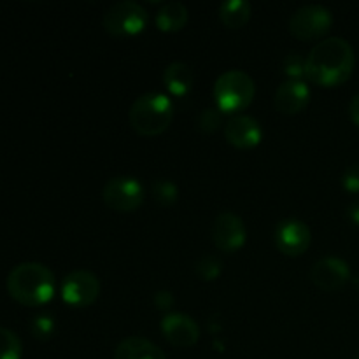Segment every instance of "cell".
Segmentation results:
<instances>
[{"mask_svg":"<svg viewBox=\"0 0 359 359\" xmlns=\"http://www.w3.org/2000/svg\"><path fill=\"white\" fill-rule=\"evenodd\" d=\"M356 65L354 48L344 37H326L309 51L305 76L319 86H339L353 76Z\"/></svg>","mask_w":359,"mask_h":359,"instance_id":"1","label":"cell"},{"mask_svg":"<svg viewBox=\"0 0 359 359\" xmlns=\"http://www.w3.org/2000/svg\"><path fill=\"white\" fill-rule=\"evenodd\" d=\"M11 298L27 307L48 304L56 290L55 273L37 262H25L14 266L6 280Z\"/></svg>","mask_w":359,"mask_h":359,"instance_id":"2","label":"cell"},{"mask_svg":"<svg viewBox=\"0 0 359 359\" xmlns=\"http://www.w3.org/2000/svg\"><path fill=\"white\" fill-rule=\"evenodd\" d=\"M130 125L140 135H160L174 119V104L160 91H147L133 100L128 112Z\"/></svg>","mask_w":359,"mask_h":359,"instance_id":"3","label":"cell"},{"mask_svg":"<svg viewBox=\"0 0 359 359\" xmlns=\"http://www.w3.org/2000/svg\"><path fill=\"white\" fill-rule=\"evenodd\" d=\"M255 93V79L244 70H226L214 83V100L223 114L244 111L252 102Z\"/></svg>","mask_w":359,"mask_h":359,"instance_id":"4","label":"cell"},{"mask_svg":"<svg viewBox=\"0 0 359 359\" xmlns=\"http://www.w3.org/2000/svg\"><path fill=\"white\" fill-rule=\"evenodd\" d=\"M149 23V13L135 0L114 2L104 14V27L116 37H132L140 34Z\"/></svg>","mask_w":359,"mask_h":359,"instance_id":"5","label":"cell"},{"mask_svg":"<svg viewBox=\"0 0 359 359\" xmlns=\"http://www.w3.org/2000/svg\"><path fill=\"white\" fill-rule=\"evenodd\" d=\"M332 25V11L321 4H305V6L298 7L290 18V32L302 41L323 37L325 34H328Z\"/></svg>","mask_w":359,"mask_h":359,"instance_id":"6","label":"cell"},{"mask_svg":"<svg viewBox=\"0 0 359 359\" xmlns=\"http://www.w3.org/2000/svg\"><path fill=\"white\" fill-rule=\"evenodd\" d=\"M102 198H104L105 205L111 207L112 210L133 212L142 205L144 198H146V189L139 179L118 175L105 182L104 189H102Z\"/></svg>","mask_w":359,"mask_h":359,"instance_id":"7","label":"cell"},{"mask_svg":"<svg viewBox=\"0 0 359 359\" xmlns=\"http://www.w3.org/2000/svg\"><path fill=\"white\" fill-rule=\"evenodd\" d=\"M100 294V280L90 270H74L62 283V298L72 307H88Z\"/></svg>","mask_w":359,"mask_h":359,"instance_id":"8","label":"cell"},{"mask_svg":"<svg viewBox=\"0 0 359 359\" xmlns=\"http://www.w3.org/2000/svg\"><path fill=\"white\" fill-rule=\"evenodd\" d=\"M210 237H212L214 245L223 252L238 251L245 244L248 238V228L238 214L231 210L217 214L216 219L210 226Z\"/></svg>","mask_w":359,"mask_h":359,"instance_id":"9","label":"cell"},{"mask_svg":"<svg viewBox=\"0 0 359 359\" xmlns=\"http://www.w3.org/2000/svg\"><path fill=\"white\" fill-rule=\"evenodd\" d=\"M311 280L323 291H337L351 280V266L339 256H325L311 269Z\"/></svg>","mask_w":359,"mask_h":359,"instance_id":"10","label":"cell"},{"mask_svg":"<svg viewBox=\"0 0 359 359\" xmlns=\"http://www.w3.org/2000/svg\"><path fill=\"white\" fill-rule=\"evenodd\" d=\"M276 245L283 255L286 256H300L309 249L312 241L311 228L300 219H284L277 224Z\"/></svg>","mask_w":359,"mask_h":359,"instance_id":"11","label":"cell"},{"mask_svg":"<svg viewBox=\"0 0 359 359\" xmlns=\"http://www.w3.org/2000/svg\"><path fill=\"white\" fill-rule=\"evenodd\" d=\"M161 333L172 346L188 349L200 339V326L193 318L182 312H168L161 319Z\"/></svg>","mask_w":359,"mask_h":359,"instance_id":"12","label":"cell"},{"mask_svg":"<svg viewBox=\"0 0 359 359\" xmlns=\"http://www.w3.org/2000/svg\"><path fill=\"white\" fill-rule=\"evenodd\" d=\"M224 137L231 146L238 149H251L256 147L263 139V128L249 114H233L223 126Z\"/></svg>","mask_w":359,"mask_h":359,"instance_id":"13","label":"cell"},{"mask_svg":"<svg viewBox=\"0 0 359 359\" xmlns=\"http://www.w3.org/2000/svg\"><path fill=\"white\" fill-rule=\"evenodd\" d=\"M309 102H311V88L305 81L298 79H286L280 83L273 98L277 111L283 114H298L307 107Z\"/></svg>","mask_w":359,"mask_h":359,"instance_id":"14","label":"cell"},{"mask_svg":"<svg viewBox=\"0 0 359 359\" xmlns=\"http://www.w3.org/2000/svg\"><path fill=\"white\" fill-rule=\"evenodd\" d=\"M114 359H167L163 351L144 337H128L114 351Z\"/></svg>","mask_w":359,"mask_h":359,"instance_id":"15","label":"cell"},{"mask_svg":"<svg viewBox=\"0 0 359 359\" xmlns=\"http://www.w3.org/2000/svg\"><path fill=\"white\" fill-rule=\"evenodd\" d=\"M163 83L172 95L184 97L191 91L193 84H195V72L188 63L172 62L163 70Z\"/></svg>","mask_w":359,"mask_h":359,"instance_id":"16","label":"cell"},{"mask_svg":"<svg viewBox=\"0 0 359 359\" xmlns=\"http://www.w3.org/2000/svg\"><path fill=\"white\" fill-rule=\"evenodd\" d=\"M188 7L182 2L172 0V2L163 4L154 14V23L161 32H179L188 23Z\"/></svg>","mask_w":359,"mask_h":359,"instance_id":"17","label":"cell"},{"mask_svg":"<svg viewBox=\"0 0 359 359\" xmlns=\"http://www.w3.org/2000/svg\"><path fill=\"white\" fill-rule=\"evenodd\" d=\"M252 6L248 0H226L219 6V20L226 28L237 30L251 20Z\"/></svg>","mask_w":359,"mask_h":359,"instance_id":"18","label":"cell"},{"mask_svg":"<svg viewBox=\"0 0 359 359\" xmlns=\"http://www.w3.org/2000/svg\"><path fill=\"white\" fill-rule=\"evenodd\" d=\"M151 193H153V198L156 200V203L163 207H170L177 202L179 198V188L172 179L160 177L153 182L151 186Z\"/></svg>","mask_w":359,"mask_h":359,"instance_id":"19","label":"cell"},{"mask_svg":"<svg viewBox=\"0 0 359 359\" xmlns=\"http://www.w3.org/2000/svg\"><path fill=\"white\" fill-rule=\"evenodd\" d=\"M23 344L20 337L9 328L0 326V359H21Z\"/></svg>","mask_w":359,"mask_h":359,"instance_id":"20","label":"cell"},{"mask_svg":"<svg viewBox=\"0 0 359 359\" xmlns=\"http://www.w3.org/2000/svg\"><path fill=\"white\" fill-rule=\"evenodd\" d=\"M195 272L196 276L202 280H207V283H212L223 272V263L217 256L214 255H202L195 263Z\"/></svg>","mask_w":359,"mask_h":359,"instance_id":"21","label":"cell"},{"mask_svg":"<svg viewBox=\"0 0 359 359\" xmlns=\"http://www.w3.org/2000/svg\"><path fill=\"white\" fill-rule=\"evenodd\" d=\"M196 125L202 132L214 133L223 126V112L217 107H205L196 116Z\"/></svg>","mask_w":359,"mask_h":359,"instance_id":"22","label":"cell"},{"mask_svg":"<svg viewBox=\"0 0 359 359\" xmlns=\"http://www.w3.org/2000/svg\"><path fill=\"white\" fill-rule=\"evenodd\" d=\"M56 330V323L53 316L37 314L30 321V333L37 340H49Z\"/></svg>","mask_w":359,"mask_h":359,"instance_id":"23","label":"cell"},{"mask_svg":"<svg viewBox=\"0 0 359 359\" xmlns=\"http://www.w3.org/2000/svg\"><path fill=\"white\" fill-rule=\"evenodd\" d=\"M283 70L287 76V79L304 81L305 77V58L300 53H290L283 60Z\"/></svg>","mask_w":359,"mask_h":359,"instance_id":"24","label":"cell"},{"mask_svg":"<svg viewBox=\"0 0 359 359\" xmlns=\"http://www.w3.org/2000/svg\"><path fill=\"white\" fill-rule=\"evenodd\" d=\"M340 182H342V188L346 189V191L359 193V163L349 165V167L342 172Z\"/></svg>","mask_w":359,"mask_h":359,"instance_id":"25","label":"cell"},{"mask_svg":"<svg viewBox=\"0 0 359 359\" xmlns=\"http://www.w3.org/2000/svg\"><path fill=\"white\" fill-rule=\"evenodd\" d=\"M153 302H154V305L160 309V311H165L168 314V312H170V309L174 307L175 298L170 291L160 290V291H156V294L153 297Z\"/></svg>","mask_w":359,"mask_h":359,"instance_id":"26","label":"cell"},{"mask_svg":"<svg viewBox=\"0 0 359 359\" xmlns=\"http://www.w3.org/2000/svg\"><path fill=\"white\" fill-rule=\"evenodd\" d=\"M349 116L353 119L354 125L359 126V91L351 98V104H349Z\"/></svg>","mask_w":359,"mask_h":359,"instance_id":"27","label":"cell"},{"mask_svg":"<svg viewBox=\"0 0 359 359\" xmlns=\"http://www.w3.org/2000/svg\"><path fill=\"white\" fill-rule=\"evenodd\" d=\"M347 217L359 226V202H353L347 207Z\"/></svg>","mask_w":359,"mask_h":359,"instance_id":"28","label":"cell"},{"mask_svg":"<svg viewBox=\"0 0 359 359\" xmlns=\"http://www.w3.org/2000/svg\"><path fill=\"white\" fill-rule=\"evenodd\" d=\"M353 286L356 287V290L359 291V273H358L356 277H353Z\"/></svg>","mask_w":359,"mask_h":359,"instance_id":"29","label":"cell"},{"mask_svg":"<svg viewBox=\"0 0 359 359\" xmlns=\"http://www.w3.org/2000/svg\"><path fill=\"white\" fill-rule=\"evenodd\" d=\"M354 359H359V356H356V358H354Z\"/></svg>","mask_w":359,"mask_h":359,"instance_id":"30","label":"cell"}]
</instances>
